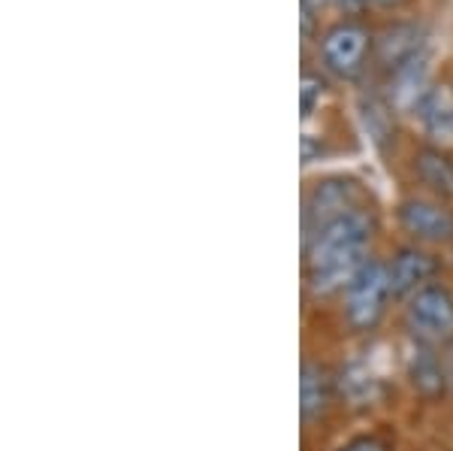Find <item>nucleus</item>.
Segmentation results:
<instances>
[{"label":"nucleus","mask_w":453,"mask_h":451,"mask_svg":"<svg viewBox=\"0 0 453 451\" xmlns=\"http://www.w3.org/2000/svg\"><path fill=\"white\" fill-rule=\"evenodd\" d=\"M339 451H390V446L375 436H360V439H350L348 446H342Z\"/></svg>","instance_id":"15"},{"label":"nucleus","mask_w":453,"mask_h":451,"mask_svg":"<svg viewBox=\"0 0 453 451\" xmlns=\"http://www.w3.org/2000/svg\"><path fill=\"white\" fill-rule=\"evenodd\" d=\"M438 270L435 258L423 249H399L393 254V260L387 264V273H390V288L393 297H411L418 294L420 288L433 285V276Z\"/></svg>","instance_id":"7"},{"label":"nucleus","mask_w":453,"mask_h":451,"mask_svg":"<svg viewBox=\"0 0 453 451\" xmlns=\"http://www.w3.org/2000/svg\"><path fill=\"white\" fill-rule=\"evenodd\" d=\"M342 294H345L348 324L354 327V330H372V327L384 318L387 303H390V297H393L387 264L384 260H369Z\"/></svg>","instance_id":"3"},{"label":"nucleus","mask_w":453,"mask_h":451,"mask_svg":"<svg viewBox=\"0 0 453 451\" xmlns=\"http://www.w3.org/2000/svg\"><path fill=\"white\" fill-rule=\"evenodd\" d=\"M372 49V36L357 21H339L320 36V58L326 70L339 79H357L366 67V55Z\"/></svg>","instance_id":"4"},{"label":"nucleus","mask_w":453,"mask_h":451,"mask_svg":"<svg viewBox=\"0 0 453 451\" xmlns=\"http://www.w3.org/2000/svg\"><path fill=\"white\" fill-rule=\"evenodd\" d=\"M375 222L366 209H357L324 224L318 234L305 239V282L318 297L345 291L354 276L369 264V245Z\"/></svg>","instance_id":"1"},{"label":"nucleus","mask_w":453,"mask_h":451,"mask_svg":"<svg viewBox=\"0 0 453 451\" xmlns=\"http://www.w3.org/2000/svg\"><path fill=\"white\" fill-rule=\"evenodd\" d=\"M363 4H375V6H384V10H393V6L405 4V0H363Z\"/></svg>","instance_id":"18"},{"label":"nucleus","mask_w":453,"mask_h":451,"mask_svg":"<svg viewBox=\"0 0 453 451\" xmlns=\"http://www.w3.org/2000/svg\"><path fill=\"white\" fill-rule=\"evenodd\" d=\"M408 379L418 388V394L435 400L438 394L448 391V373H444V363L438 361L433 346H423L414 339L411 352H408Z\"/></svg>","instance_id":"10"},{"label":"nucleus","mask_w":453,"mask_h":451,"mask_svg":"<svg viewBox=\"0 0 453 451\" xmlns=\"http://www.w3.org/2000/svg\"><path fill=\"white\" fill-rule=\"evenodd\" d=\"M330 4H335L339 10H348V12H357L363 6V0H330Z\"/></svg>","instance_id":"16"},{"label":"nucleus","mask_w":453,"mask_h":451,"mask_svg":"<svg viewBox=\"0 0 453 451\" xmlns=\"http://www.w3.org/2000/svg\"><path fill=\"white\" fill-rule=\"evenodd\" d=\"M444 373H448V391L453 394V352L444 358Z\"/></svg>","instance_id":"17"},{"label":"nucleus","mask_w":453,"mask_h":451,"mask_svg":"<svg viewBox=\"0 0 453 451\" xmlns=\"http://www.w3.org/2000/svg\"><path fill=\"white\" fill-rule=\"evenodd\" d=\"M405 327L423 346H450L453 343V294L444 285H426L408 297Z\"/></svg>","instance_id":"2"},{"label":"nucleus","mask_w":453,"mask_h":451,"mask_svg":"<svg viewBox=\"0 0 453 451\" xmlns=\"http://www.w3.org/2000/svg\"><path fill=\"white\" fill-rule=\"evenodd\" d=\"M418 115L429 140L438 143L441 149L453 145V89H448V85L429 89L418 104Z\"/></svg>","instance_id":"9"},{"label":"nucleus","mask_w":453,"mask_h":451,"mask_svg":"<svg viewBox=\"0 0 453 451\" xmlns=\"http://www.w3.org/2000/svg\"><path fill=\"white\" fill-rule=\"evenodd\" d=\"M418 55H420V34L411 25L387 27L384 36L378 40V61L393 73L405 67L408 61H414Z\"/></svg>","instance_id":"11"},{"label":"nucleus","mask_w":453,"mask_h":451,"mask_svg":"<svg viewBox=\"0 0 453 451\" xmlns=\"http://www.w3.org/2000/svg\"><path fill=\"white\" fill-rule=\"evenodd\" d=\"M360 119L363 128L369 130V136L375 140V145H384L393 140V109L390 104H384L381 97H363L360 100Z\"/></svg>","instance_id":"13"},{"label":"nucleus","mask_w":453,"mask_h":451,"mask_svg":"<svg viewBox=\"0 0 453 451\" xmlns=\"http://www.w3.org/2000/svg\"><path fill=\"white\" fill-rule=\"evenodd\" d=\"M335 379L333 373L318 361H305L299 373V412L305 421H318L326 416L333 403Z\"/></svg>","instance_id":"8"},{"label":"nucleus","mask_w":453,"mask_h":451,"mask_svg":"<svg viewBox=\"0 0 453 451\" xmlns=\"http://www.w3.org/2000/svg\"><path fill=\"white\" fill-rule=\"evenodd\" d=\"M418 176L441 198H453V161L441 149H423L418 155Z\"/></svg>","instance_id":"12"},{"label":"nucleus","mask_w":453,"mask_h":451,"mask_svg":"<svg viewBox=\"0 0 453 451\" xmlns=\"http://www.w3.org/2000/svg\"><path fill=\"white\" fill-rule=\"evenodd\" d=\"M363 200V191L357 182L350 179H326L318 182L311 188V194L305 198V213H303V228H305V239L311 234H318L324 224L335 222L342 215L357 213Z\"/></svg>","instance_id":"5"},{"label":"nucleus","mask_w":453,"mask_h":451,"mask_svg":"<svg viewBox=\"0 0 453 451\" xmlns=\"http://www.w3.org/2000/svg\"><path fill=\"white\" fill-rule=\"evenodd\" d=\"M399 224L405 234L420 243H450L453 239V213L435 200L408 198L399 203Z\"/></svg>","instance_id":"6"},{"label":"nucleus","mask_w":453,"mask_h":451,"mask_svg":"<svg viewBox=\"0 0 453 451\" xmlns=\"http://www.w3.org/2000/svg\"><path fill=\"white\" fill-rule=\"evenodd\" d=\"M324 79L314 76V73L305 70L303 73V89H299V100H303V115L309 119V115L314 113V106L320 104V97H324Z\"/></svg>","instance_id":"14"}]
</instances>
